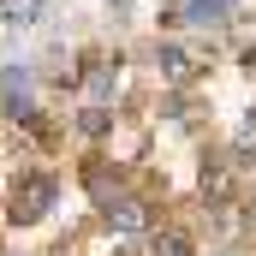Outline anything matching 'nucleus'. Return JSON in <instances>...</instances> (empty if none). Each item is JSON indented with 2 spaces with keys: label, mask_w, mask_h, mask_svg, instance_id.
Here are the masks:
<instances>
[{
  "label": "nucleus",
  "mask_w": 256,
  "mask_h": 256,
  "mask_svg": "<svg viewBox=\"0 0 256 256\" xmlns=\"http://www.w3.org/2000/svg\"><path fill=\"white\" fill-rule=\"evenodd\" d=\"M155 66H161V72H167L173 84H185V78H191V60H185L179 48H161V54H155Z\"/></svg>",
  "instance_id": "obj_4"
},
{
  "label": "nucleus",
  "mask_w": 256,
  "mask_h": 256,
  "mask_svg": "<svg viewBox=\"0 0 256 256\" xmlns=\"http://www.w3.org/2000/svg\"><path fill=\"white\" fill-rule=\"evenodd\" d=\"M78 131H84V137H102V131H108V114H102V108H90V114L78 120Z\"/></svg>",
  "instance_id": "obj_7"
},
{
  "label": "nucleus",
  "mask_w": 256,
  "mask_h": 256,
  "mask_svg": "<svg viewBox=\"0 0 256 256\" xmlns=\"http://www.w3.org/2000/svg\"><path fill=\"white\" fill-rule=\"evenodd\" d=\"M90 90H96V96H108V90H114V72H108V66H96V72H90Z\"/></svg>",
  "instance_id": "obj_8"
},
{
  "label": "nucleus",
  "mask_w": 256,
  "mask_h": 256,
  "mask_svg": "<svg viewBox=\"0 0 256 256\" xmlns=\"http://www.w3.org/2000/svg\"><path fill=\"white\" fill-rule=\"evenodd\" d=\"M36 12H42V0H0V18L6 24H30Z\"/></svg>",
  "instance_id": "obj_6"
},
{
  "label": "nucleus",
  "mask_w": 256,
  "mask_h": 256,
  "mask_svg": "<svg viewBox=\"0 0 256 256\" xmlns=\"http://www.w3.org/2000/svg\"><path fill=\"white\" fill-rule=\"evenodd\" d=\"M250 126H256V108H250Z\"/></svg>",
  "instance_id": "obj_9"
},
{
  "label": "nucleus",
  "mask_w": 256,
  "mask_h": 256,
  "mask_svg": "<svg viewBox=\"0 0 256 256\" xmlns=\"http://www.w3.org/2000/svg\"><path fill=\"white\" fill-rule=\"evenodd\" d=\"M226 12H232V0H179L173 6V18L179 24H196V30H220Z\"/></svg>",
  "instance_id": "obj_2"
},
{
  "label": "nucleus",
  "mask_w": 256,
  "mask_h": 256,
  "mask_svg": "<svg viewBox=\"0 0 256 256\" xmlns=\"http://www.w3.org/2000/svg\"><path fill=\"white\" fill-rule=\"evenodd\" d=\"M108 226H114V232H137V226H143V202H131V196L108 202Z\"/></svg>",
  "instance_id": "obj_3"
},
{
  "label": "nucleus",
  "mask_w": 256,
  "mask_h": 256,
  "mask_svg": "<svg viewBox=\"0 0 256 256\" xmlns=\"http://www.w3.org/2000/svg\"><path fill=\"white\" fill-rule=\"evenodd\" d=\"M149 256H191V238H185V232H155Z\"/></svg>",
  "instance_id": "obj_5"
},
{
  "label": "nucleus",
  "mask_w": 256,
  "mask_h": 256,
  "mask_svg": "<svg viewBox=\"0 0 256 256\" xmlns=\"http://www.w3.org/2000/svg\"><path fill=\"white\" fill-rule=\"evenodd\" d=\"M54 196H60V185H54L48 173H30V179L12 191V208H6V214H12L18 226H30V220H42V214L54 208Z\"/></svg>",
  "instance_id": "obj_1"
}]
</instances>
